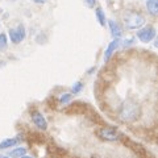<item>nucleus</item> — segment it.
Instances as JSON below:
<instances>
[{
    "instance_id": "1",
    "label": "nucleus",
    "mask_w": 158,
    "mask_h": 158,
    "mask_svg": "<svg viewBox=\"0 0 158 158\" xmlns=\"http://www.w3.org/2000/svg\"><path fill=\"white\" fill-rule=\"evenodd\" d=\"M141 116V107L133 99H127L121 103L117 112L118 120L123 123H135Z\"/></svg>"
},
{
    "instance_id": "2",
    "label": "nucleus",
    "mask_w": 158,
    "mask_h": 158,
    "mask_svg": "<svg viewBox=\"0 0 158 158\" xmlns=\"http://www.w3.org/2000/svg\"><path fill=\"white\" fill-rule=\"evenodd\" d=\"M124 23L128 29H138L145 24V17L137 12H129L124 16Z\"/></svg>"
},
{
    "instance_id": "3",
    "label": "nucleus",
    "mask_w": 158,
    "mask_h": 158,
    "mask_svg": "<svg viewBox=\"0 0 158 158\" xmlns=\"http://www.w3.org/2000/svg\"><path fill=\"white\" fill-rule=\"evenodd\" d=\"M120 140L123 141V144L127 145V148H129L132 152H135L140 158H148V152H146V149L142 145L137 144V142L131 140V138H127V137L121 136V135H120Z\"/></svg>"
},
{
    "instance_id": "4",
    "label": "nucleus",
    "mask_w": 158,
    "mask_h": 158,
    "mask_svg": "<svg viewBox=\"0 0 158 158\" xmlns=\"http://www.w3.org/2000/svg\"><path fill=\"white\" fill-rule=\"evenodd\" d=\"M98 136L104 141H116L120 138V133L116 132L113 128H110V127L106 125L98 131Z\"/></svg>"
},
{
    "instance_id": "5",
    "label": "nucleus",
    "mask_w": 158,
    "mask_h": 158,
    "mask_svg": "<svg viewBox=\"0 0 158 158\" xmlns=\"http://www.w3.org/2000/svg\"><path fill=\"white\" fill-rule=\"evenodd\" d=\"M137 37H138V40H140L141 42L148 44L156 37V29L153 27H150V25L145 27V28H142V29H140V31L137 32Z\"/></svg>"
},
{
    "instance_id": "6",
    "label": "nucleus",
    "mask_w": 158,
    "mask_h": 158,
    "mask_svg": "<svg viewBox=\"0 0 158 158\" xmlns=\"http://www.w3.org/2000/svg\"><path fill=\"white\" fill-rule=\"evenodd\" d=\"M9 38H11V41L13 44H20L23 41L24 38H25V28L24 25H20L15 29H9Z\"/></svg>"
},
{
    "instance_id": "7",
    "label": "nucleus",
    "mask_w": 158,
    "mask_h": 158,
    "mask_svg": "<svg viewBox=\"0 0 158 158\" xmlns=\"http://www.w3.org/2000/svg\"><path fill=\"white\" fill-rule=\"evenodd\" d=\"M32 121H33V124L36 125L38 129H41V131H45L46 128H48V121H46V118L44 117L42 113L38 112V111H33V112H32Z\"/></svg>"
},
{
    "instance_id": "8",
    "label": "nucleus",
    "mask_w": 158,
    "mask_h": 158,
    "mask_svg": "<svg viewBox=\"0 0 158 158\" xmlns=\"http://www.w3.org/2000/svg\"><path fill=\"white\" fill-rule=\"evenodd\" d=\"M86 104H81V103H75V104L70 106L69 108H66L65 112L69 113V115H71V113H74V115H81V113H85L86 112Z\"/></svg>"
},
{
    "instance_id": "9",
    "label": "nucleus",
    "mask_w": 158,
    "mask_h": 158,
    "mask_svg": "<svg viewBox=\"0 0 158 158\" xmlns=\"http://www.w3.org/2000/svg\"><path fill=\"white\" fill-rule=\"evenodd\" d=\"M48 152H49V154H52L54 158H63V157L67 156V152L65 149H62V148H59V146H56V145L49 146Z\"/></svg>"
},
{
    "instance_id": "10",
    "label": "nucleus",
    "mask_w": 158,
    "mask_h": 158,
    "mask_svg": "<svg viewBox=\"0 0 158 158\" xmlns=\"http://www.w3.org/2000/svg\"><path fill=\"white\" fill-rule=\"evenodd\" d=\"M118 45H120V40H118V38H115V40H113V41L110 44V45H108L107 50H106V53H104V61H106V62L110 61L111 56L113 54V52H115L116 49L118 48Z\"/></svg>"
},
{
    "instance_id": "11",
    "label": "nucleus",
    "mask_w": 158,
    "mask_h": 158,
    "mask_svg": "<svg viewBox=\"0 0 158 158\" xmlns=\"http://www.w3.org/2000/svg\"><path fill=\"white\" fill-rule=\"evenodd\" d=\"M23 141L21 137H16V138H7V140H4L0 142V149H8V148H12L15 145L20 144V142Z\"/></svg>"
},
{
    "instance_id": "12",
    "label": "nucleus",
    "mask_w": 158,
    "mask_h": 158,
    "mask_svg": "<svg viewBox=\"0 0 158 158\" xmlns=\"http://www.w3.org/2000/svg\"><path fill=\"white\" fill-rule=\"evenodd\" d=\"M108 24H110V29H111V34L115 38H118L121 36V33H123V31H121V28H120V25H118L117 23H115L113 20H110L108 21Z\"/></svg>"
},
{
    "instance_id": "13",
    "label": "nucleus",
    "mask_w": 158,
    "mask_h": 158,
    "mask_svg": "<svg viewBox=\"0 0 158 158\" xmlns=\"http://www.w3.org/2000/svg\"><path fill=\"white\" fill-rule=\"evenodd\" d=\"M146 8L153 16L158 15V0H146Z\"/></svg>"
},
{
    "instance_id": "14",
    "label": "nucleus",
    "mask_w": 158,
    "mask_h": 158,
    "mask_svg": "<svg viewBox=\"0 0 158 158\" xmlns=\"http://www.w3.org/2000/svg\"><path fill=\"white\" fill-rule=\"evenodd\" d=\"M95 15H96V19H98L99 24H100L102 27H104L106 25V15H104V12H103V9L100 7H98L95 9Z\"/></svg>"
},
{
    "instance_id": "15",
    "label": "nucleus",
    "mask_w": 158,
    "mask_h": 158,
    "mask_svg": "<svg viewBox=\"0 0 158 158\" xmlns=\"http://www.w3.org/2000/svg\"><path fill=\"white\" fill-rule=\"evenodd\" d=\"M25 153H27L25 148H17V149L11 152V157L12 158H20V157H23L24 154H25Z\"/></svg>"
},
{
    "instance_id": "16",
    "label": "nucleus",
    "mask_w": 158,
    "mask_h": 158,
    "mask_svg": "<svg viewBox=\"0 0 158 158\" xmlns=\"http://www.w3.org/2000/svg\"><path fill=\"white\" fill-rule=\"evenodd\" d=\"M8 46V41H7V36L4 33H0V52H4Z\"/></svg>"
},
{
    "instance_id": "17",
    "label": "nucleus",
    "mask_w": 158,
    "mask_h": 158,
    "mask_svg": "<svg viewBox=\"0 0 158 158\" xmlns=\"http://www.w3.org/2000/svg\"><path fill=\"white\" fill-rule=\"evenodd\" d=\"M31 141L32 142H38V144H42V142L45 141V138H44L42 135H40V133H31Z\"/></svg>"
},
{
    "instance_id": "18",
    "label": "nucleus",
    "mask_w": 158,
    "mask_h": 158,
    "mask_svg": "<svg viewBox=\"0 0 158 158\" xmlns=\"http://www.w3.org/2000/svg\"><path fill=\"white\" fill-rule=\"evenodd\" d=\"M71 99H73V94H63L61 99H59V102H61L62 104H66V103L71 102Z\"/></svg>"
},
{
    "instance_id": "19",
    "label": "nucleus",
    "mask_w": 158,
    "mask_h": 158,
    "mask_svg": "<svg viewBox=\"0 0 158 158\" xmlns=\"http://www.w3.org/2000/svg\"><path fill=\"white\" fill-rule=\"evenodd\" d=\"M82 88H83V83H82V82H77L75 85L73 86V94L81 92V91H82Z\"/></svg>"
},
{
    "instance_id": "20",
    "label": "nucleus",
    "mask_w": 158,
    "mask_h": 158,
    "mask_svg": "<svg viewBox=\"0 0 158 158\" xmlns=\"http://www.w3.org/2000/svg\"><path fill=\"white\" fill-rule=\"evenodd\" d=\"M85 4L87 8H94L96 4V0H85Z\"/></svg>"
},
{
    "instance_id": "21",
    "label": "nucleus",
    "mask_w": 158,
    "mask_h": 158,
    "mask_svg": "<svg viewBox=\"0 0 158 158\" xmlns=\"http://www.w3.org/2000/svg\"><path fill=\"white\" fill-rule=\"evenodd\" d=\"M133 42H135V38H129V40H125V41H124V48H127V46L132 45Z\"/></svg>"
},
{
    "instance_id": "22",
    "label": "nucleus",
    "mask_w": 158,
    "mask_h": 158,
    "mask_svg": "<svg viewBox=\"0 0 158 158\" xmlns=\"http://www.w3.org/2000/svg\"><path fill=\"white\" fill-rule=\"evenodd\" d=\"M36 4H44V3H46V0H33Z\"/></svg>"
},
{
    "instance_id": "23",
    "label": "nucleus",
    "mask_w": 158,
    "mask_h": 158,
    "mask_svg": "<svg viewBox=\"0 0 158 158\" xmlns=\"http://www.w3.org/2000/svg\"><path fill=\"white\" fill-rule=\"evenodd\" d=\"M20 158H33V157H31V156H25V154H24L23 157H20Z\"/></svg>"
},
{
    "instance_id": "24",
    "label": "nucleus",
    "mask_w": 158,
    "mask_h": 158,
    "mask_svg": "<svg viewBox=\"0 0 158 158\" xmlns=\"http://www.w3.org/2000/svg\"><path fill=\"white\" fill-rule=\"evenodd\" d=\"M0 158H8V157H0Z\"/></svg>"
}]
</instances>
